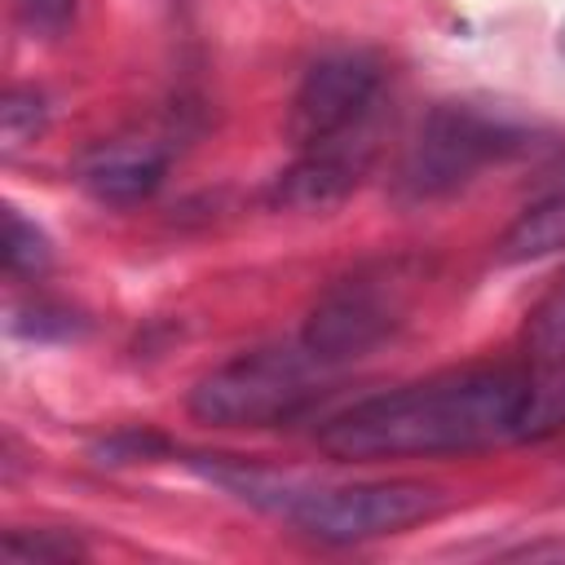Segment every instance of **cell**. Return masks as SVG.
Masks as SVG:
<instances>
[{
	"label": "cell",
	"mask_w": 565,
	"mask_h": 565,
	"mask_svg": "<svg viewBox=\"0 0 565 565\" xmlns=\"http://www.w3.org/2000/svg\"><path fill=\"white\" fill-rule=\"evenodd\" d=\"M534 433V371L455 366L371 393L318 428L335 459H415L486 450Z\"/></svg>",
	"instance_id": "1"
},
{
	"label": "cell",
	"mask_w": 565,
	"mask_h": 565,
	"mask_svg": "<svg viewBox=\"0 0 565 565\" xmlns=\"http://www.w3.org/2000/svg\"><path fill=\"white\" fill-rule=\"evenodd\" d=\"M247 499L274 508L309 539L349 547L424 525L450 508V494L428 481H353V486H300L274 472H256Z\"/></svg>",
	"instance_id": "2"
},
{
	"label": "cell",
	"mask_w": 565,
	"mask_h": 565,
	"mask_svg": "<svg viewBox=\"0 0 565 565\" xmlns=\"http://www.w3.org/2000/svg\"><path fill=\"white\" fill-rule=\"evenodd\" d=\"M424 265L406 256H384L335 278L309 309L300 344L322 366H344L380 349L411 313Z\"/></svg>",
	"instance_id": "3"
},
{
	"label": "cell",
	"mask_w": 565,
	"mask_h": 565,
	"mask_svg": "<svg viewBox=\"0 0 565 565\" xmlns=\"http://www.w3.org/2000/svg\"><path fill=\"white\" fill-rule=\"evenodd\" d=\"M331 366H322L300 340L247 349L190 388V415L216 428H269L296 419Z\"/></svg>",
	"instance_id": "4"
},
{
	"label": "cell",
	"mask_w": 565,
	"mask_h": 565,
	"mask_svg": "<svg viewBox=\"0 0 565 565\" xmlns=\"http://www.w3.org/2000/svg\"><path fill=\"white\" fill-rule=\"evenodd\" d=\"M521 146L525 137L508 119L486 115L463 102H441L424 115L415 141L402 154L393 185L406 203L446 199L463 190L477 172H486L490 163H503L508 154H516Z\"/></svg>",
	"instance_id": "5"
},
{
	"label": "cell",
	"mask_w": 565,
	"mask_h": 565,
	"mask_svg": "<svg viewBox=\"0 0 565 565\" xmlns=\"http://www.w3.org/2000/svg\"><path fill=\"white\" fill-rule=\"evenodd\" d=\"M384 93V66L362 49L322 53L296 84L287 137L296 150L358 146L371 150V115Z\"/></svg>",
	"instance_id": "6"
},
{
	"label": "cell",
	"mask_w": 565,
	"mask_h": 565,
	"mask_svg": "<svg viewBox=\"0 0 565 565\" xmlns=\"http://www.w3.org/2000/svg\"><path fill=\"white\" fill-rule=\"evenodd\" d=\"M371 163V150L358 146H327V150H300L291 168H282L269 185V199L278 207H300V212H322L344 203L362 172Z\"/></svg>",
	"instance_id": "7"
},
{
	"label": "cell",
	"mask_w": 565,
	"mask_h": 565,
	"mask_svg": "<svg viewBox=\"0 0 565 565\" xmlns=\"http://www.w3.org/2000/svg\"><path fill=\"white\" fill-rule=\"evenodd\" d=\"M163 168H168L163 150L137 146V141H115V146H97L79 163V181L102 203H137V199L154 194V185L163 181Z\"/></svg>",
	"instance_id": "8"
},
{
	"label": "cell",
	"mask_w": 565,
	"mask_h": 565,
	"mask_svg": "<svg viewBox=\"0 0 565 565\" xmlns=\"http://www.w3.org/2000/svg\"><path fill=\"white\" fill-rule=\"evenodd\" d=\"M556 247H565V194L525 207V212L516 216V225L503 234L499 260H508V265H516V260H539V256H547V252H556Z\"/></svg>",
	"instance_id": "9"
},
{
	"label": "cell",
	"mask_w": 565,
	"mask_h": 565,
	"mask_svg": "<svg viewBox=\"0 0 565 565\" xmlns=\"http://www.w3.org/2000/svg\"><path fill=\"white\" fill-rule=\"evenodd\" d=\"M525 358L534 362V371L565 366V269L525 318Z\"/></svg>",
	"instance_id": "10"
},
{
	"label": "cell",
	"mask_w": 565,
	"mask_h": 565,
	"mask_svg": "<svg viewBox=\"0 0 565 565\" xmlns=\"http://www.w3.org/2000/svg\"><path fill=\"white\" fill-rule=\"evenodd\" d=\"M84 556L88 547L66 530H13L0 539V561H18V565H57Z\"/></svg>",
	"instance_id": "11"
},
{
	"label": "cell",
	"mask_w": 565,
	"mask_h": 565,
	"mask_svg": "<svg viewBox=\"0 0 565 565\" xmlns=\"http://www.w3.org/2000/svg\"><path fill=\"white\" fill-rule=\"evenodd\" d=\"M0 256L9 274H44L53 260V247L44 238V230L35 221H26L18 207H4V238H0Z\"/></svg>",
	"instance_id": "12"
},
{
	"label": "cell",
	"mask_w": 565,
	"mask_h": 565,
	"mask_svg": "<svg viewBox=\"0 0 565 565\" xmlns=\"http://www.w3.org/2000/svg\"><path fill=\"white\" fill-rule=\"evenodd\" d=\"M0 128H4V141H9V146H22L26 137H35V132L44 128V106H40V97L13 88V93L4 97V106H0Z\"/></svg>",
	"instance_id": "13"
},
{
	"label": "cell",
	"mask_w": 565,
	"mask_h": 565,
	"mask_svg": "<svg viewBox=\"0 0 565 565\" xmlns=\"http://www.w3.org/2000/svg\"><path fill=\"white\" fill-rule=\"evenodd\" d=\"M18 4H22L26 22L40 31H62L75 13V0H18Z\"/></svg>",
	"instance_id": "14"
},
{
	"label": "cell",
	"mask_w": 565,
	"mask_h": 565,
	"mask_svg": "<svg viewBox=\"0 0 565 565\" xmlns=\"http://www.w3.org/2000/svg\"><path fill=\"white\" fill-rule=\"evenodd\" d=\"M561 49H565V26H561Z\"/></svg>",
	"instance_id": "15"
}]
</instances>
